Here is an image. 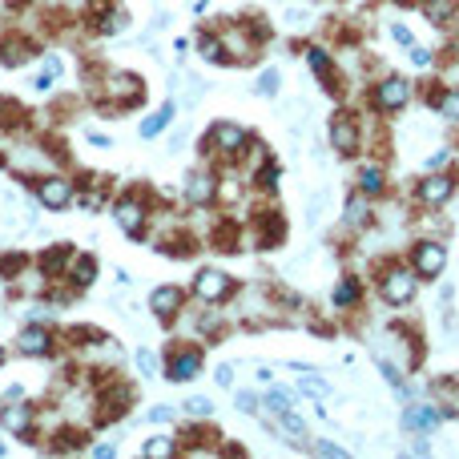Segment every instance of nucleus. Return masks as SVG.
<instances>
[{
    "mask_svg": "<svg viewBox=\"0 0 459 459\" xmlns=\"http://www.w3.org/2000/svg\"><path fill=\"white\" fill-rule=\"evenodd\" d=\"M443 262H447V254H443V246H435V242H423V246L415 250V266H419L423 278H439Z\"/></svg>",
    "mask_w": 459,
    "mask_h": 459,
    "instance_id": "obj_1",
    "label": "nucleus"
},
{
    "mask_svg": "<svg viewBox=\"0 0 459 459\" xmlns=\"http://www.w3.org/2000/svg\"><path fill=\"white\" fill-rule=\"evenodd\" d=\"M411 295H415V278H411L407 270H391V274H387V282H383V298L399 306V302H407Z\"/></svg>",
    "mask_w": 459,
    "mask_h": 459,
    "instance_id": "obj_2",
    "label": "nucleus"
},
{
    "mask_svg": "<svg viewBox=\"0 0 459 459\" xmlns=\"http://www.w3.org/2000/svg\"><path fill=\"white\" fill-rule=\"evenodd\" d=\"M407 81H383L375 89V105L379 109H399V105H407Z\"/></svg>",
    "mask_w": 459,
    "mask_h": 459,
    "instance_id": "obj_3",
    "label": "nucleus"
},
{
    "mask_svg": "<svg viewBox=\"0 0 459 459\" xmlns=\"http://www.w3.org/2000/svg\"><path fill=\"white\" fill-rule=\"evenodd\" d=\"M197 295L202 298H226L230 295V278L222 270H206V274H197Z\"/></svg>",
    "mask_w": 459,
    "mask_h": 459,
    "instance_id": "obj_4",
    "label": "nucleus"
},
{
    "mask_svg": "<svg viewBox=\"0 0 459 459\" xmlns=\"http://www.w3.org/2000/svg\"><path fill=\"white\" fill-rule=\"evenodd\" d=\"M69 197H73V190H69V181H61V178H49V181H41V202H45V206H52V210H61V206H69Z\"/></svg>",
    "mask_w": 459,
    "mask_h": 459,
    "instance_id": "obj_5",
    "label": "nucleus"
},
{
    "mask_svg": "<svg viewBox=\"0 0 459 459\" xmlns=\"http://www.w3.org/2000/svg\"><path fill=\"white\" fill-rule=\"evenodd\" d=\"M149 302H153V311L165 318V314H174V311L181 306V290H178V286H162V290H153V298H149Z\"/></svg>",
    "mask_w": 459,
    "mask_h": 459,
    "instance_id": "obj_6",
    "label": "nucleus"
},
{
    "mask_svg": "<svg viewBox=\"0 0 459 459\" xmlns=\"http://www.w3.org/2000/svg\"><path fill=\"white\" fill-rule=\"evenodd\" d=\"M213 141L226 149V153H238V149L246 146V133L238 129V125H218V129H213Z\"/></svg>",
    "mask_w": 459,
    "mask_h": 459,
    "instance_id": "obj_7",
    "label": "nucleus"
},
{
    "mask_svg": "<svg viewBox=\"0 0 459 459\" xmlns=\"http://www.w3.org/2000/svg\"><path fill=\"white\" fill-rule=\"evenodd\" d=\"M197 367H202V355H197V351H185V355H178V359H174V371H169V379H174V383H181V379H194Z\"/></svg>",
    "mask_w": 459,
    "mask_h": 459,
    "instance_id": "obj_8",
    "label": "nucleus"
},
{
    "mask_svg": "<svg viewBox=\"0 0 459 459\" xmlns=\"http://www.w3.org/2000/svg\"><path fill=\"white\" fill-rule=\"evenodd\" d=\"M117 222H121L125 234H141V206L137 202H121L117 206Z\"/></svg>",
    "mask_w": 459,
    "mask_h": 459,
    "instance_id": "obj_9",
    "label": "nucleus"
},
{
    "mask_svg": "<svg viewBox=\"0 0 459 459\" xmlns=\"http://www.w3.org/2000/svg\"><path fill=\"white\" fill-rule=\"evenodd\" d=\"M330 141H334V149L351 153V149H355V125H351L346 117H339V121L330 125Z\"/></svg>",
    "mask_w": 459,
    "mask_h": 459,
    "instance_id": "obj_10",
    "label": "nucleus"
},
{
    "mask_svg": "<svg viewBox=\"0 0 459 459\" xmlns=\"http://www.w3.org/2000/svg\"><path fill=\"white\" fill-rule=\"evenodd\" d=\"M20 351H24V355H45V351H49V334L41 327H29L20 334Z\"/></svg>",
    "mask_w": 459,
    "mask_h": 459,
    "instance_id": "obj_11",
    "label": "nucleus"
},
{
    "mask_svg": "<svg viewBox=\"0 0 459 459\" xmlns=\"http://www.w3.org/2000/svg\"><path fill=\"white\" fill-rule=\"evenodd\" d=\"M0 423L8 427V431H24L29 427V407H4L0 411Z\"/></svg>",
    "mask_w": 459,
    "mask_h": 459,
    "instance_id": "obj_12",
    "label": "nucleus"
},
{
    "mask_svg": "<svg viewBox=\"0 0 459 459\" xmlns=\"http://www.w3.org/2000/svg\"><path fill=\"white\" fill-rule=\"evenodd\" d=\"M274 415H278V423L286 427L295 439H306V423H302V419L295 415V407H282V411H274Z\"/></svg>",
    "mask_w": 459,
    "mask_h": 459,
    "instance_id": "obj_13",
    "label": "nucleus"
},
{
    "mask_svg": "<svg viewBox=\"0 0 459 459\" xmlns=\"http://www.w3.org/2000/svg\"><path fill=\"white\" fill-rule=\"evenodd\" d=\"M435 419H439V411L435 407H411L407 415H403V423L407 427H431Z\"/></svg>",
    "mask_w": 459,
    "mask_h": 459,
    "instance_id": "obj_14",
    "label": "nucleus"
},
{
    "mask_svg": "<svg viewBox=\"0 0 459 459\" xmlns=\"http://www.w3.org/2000/svg\"><path fill=\"white\" fill-rule=\"evenodd\" d=\"M169 117H174V105H165L157 117H146V121H141V137H153V133H162L165 125H169Z\"/></svg>",
    "mask_w": 459,
    "mask_h": 459,
    "instance_id": "obj_15",
    "label": "nucleus"
},
{
    "mask_svg": "<svg viewBox=\"0 0 459 459\" xmlns=\"http://www.w3.org/2000/svg\"><path fill=\"white\" fill-rule=\"evenodd\" d=\"M423 197L427 202H443V197H451V181L447 178H431L423 185Z\"/></svg>",
    "mask_w": 459,
    "mask_h": 459,
    "instance_id": "obj_16",
    "label": "nucleus"
},
{
    "mask_svg": "<svg viewBox=\"0 0 459 459\" xmlns=\"http://www.w3.org/2000/svg\"><path fill=\"white\" fill-rule=\"evenodd\" d=\"M210 194H213V181H210V178H202V174H197V178H190V190H185V197H190V202H206Z\"/></svg>",
    "mask_w": 459,
    "mask_h": 459,
    "instance_id": "obj_17",
    "label": "nucleus"
},
{
    "mask_svg": "<svg viewBox=\"0 0 459 459\" xmlns=\"http://www.w3.org/2000/svg\"><path fill=\"white\" fill-rule=\"evenodd\" d=\"M181 411H185V415H194V419H206V415H213V403H210V399H185Z\"/></svg>",
    "mask_w": 459,
    "mask_h": 459,
    "instance_id": "obj_18",
    "label": "nucleus"
},
{
    "mask_svg": "<svg viewBox=\"0 0 459 459\" xmlns=\"http://www.w3.org/2000/svg\"><path fill=\"white\" fill-rule=\"evenodd\" d=\"M359 185H362V194H375L379 185H383V174H379L375 165H367V169L359 174Z\"/></svg>",
    "mask_w": 459,
    "mask_h": 459,
    "instance_id": "obj_19",
    "label": "nucleus"
},
{
    "mask_svg": "<svg viewBox=\"0 0 459 459\" xmlns=\"http://www.w3.org/2000/svg\"><path fill=\"white\" fill-rule=\"evenodd\" d=\"M439 113L451 117V121H459V89H451V93H443L439 97Z\"/></svg>",
    "mask_w": 459,
    "mask_h": 459,
    "instance_id": "obj_20",
    "label": "nucleus"
},
{
    "mask_svg": "<svg viewBox=\"0 0 459 459\" xmlns=\"http://www.w3.org/2000/svg\"><path fill=\"white\" fill-rule=\"evenodd\" d=\"M355 298H359V282H339V286H334V302H339V306L355 302Z\"/></svg>",
    "mask_w": 459,
    "mask_h": 459,
    "instance_id": "obj_21",
    "label": "nucleus"
},
{
    "mask_svg": "<svg viewBox=\"0 0 459 459\" xmlns=\"http://www.w3.org/2000/svg\"><path fill=\"white\" fill-rule=\"evenodd\" d=\"M451 8H456L451 0H427V17L435 20V24H439L443 17H451Z\"/></svg>",
    "mask_w": 459,
    "mask_h": 459,
    "instance_id": "obj_22",
    "label": "nucleus"
},
{
    "mask_svg": "<svg viewBox=\"0 0 459 459\" xmlns=\"http://www.w3.org/2000/svg\"><path fill=\"white\" fill-rule=\"evenodd\" d=\"M298 387H302L306 395H318V399H323V395H330V387L323 383V379H314V375H302V379H298Z\"/></svg>",
    "mask_w": 459,
    "mask_h": 459,
    "instance_id": "obj_23",
    "label": "nucleus"
},
{
    "mask_svg": "<svg viewBox=\"0 0 459 459\" xmlns=\"http://www.w3.org/2000/svg\"><path fill=\"white\" fill-rule=\"evenodd\" d=\"M141 451H146V456H174V443L169 439H149Z\"/></svg>",
    "mask_w": 459,
    "mask_h": 459,
    "instance_id": "obj_24",
    "label": "nucleus"
},
{
    "mask_svg": "<svg viewBox=\"0 0 459 459\" xmlns=\"http://www.w3.org/2000/svg\"><path fill=\"white\" fill-rule=\"evenodd\" d=\"M202 52H206V61H222V41H202Z\"/></svg>",
    "mask_w": 459,
    "mask_h": 459,
    "instance_id": "obj_25",
    "label": "nucleus"
},
{
    "mask_svg": "<svg viewBox=\"0 0 459 459\" xmlns=\"http://www.w3.org/2000/svg\"><path fill=\"white\" fill-rule=\"evenodd\" d=\"M137 367H141L146 375H153V371H157V359H153L149 351H137Z\"/></svg>",
    "mask_w": 459,
    "mask_h": 459,
    "instance_id": "obj_26",
    "label": "nucleus"
},
{
    "mask_svg": "<svg viewBox=\"0 0 459 459\" xmlns=\"http://www.w3.org/2000/svg\"><path fill=\"white\" fill-rule=\"evenodd\" d=\"M306 61H311V69H314V73H327V69H330V61H327V52H318V49H314V52H311V57H306Z\"/></svg>",
    "mask_w": 459,
    "mask_h": 459,
    "instance_id": "obj_27",
    "label": "nucleus"
},
{
    "mask_svg": "<svg viewBox=\"0 0 459 459\" xmlns=\"http://www.w3.org/2000/svg\"><path fill=\"white\" fill-rule=\"evenodd\" d=\"M274 89H278V73L270 69V73H266V77H262V85H258V93H266V97H270Z\"/></svg>",
    "mask_w": 459,
    "mask_h": 459,
    "instance_id": "obj_28",
    "label": "nucleus"
},
{
    "mask_svg": "<svg viewBox=\"0 0 459 459\" xmlns=\"http://www.w3.org/2000/svg\"><path fill=\"white\" fill-rule=\"evenodd\" d=\"M238 407H242V411H250V415H254V411H258V399H254V395H250V391H242V395H238Z\"/></svg>",
    "mask_w": 459,
    "mask_h": 459,
    "instance_id": "obj_29",
    "label": "nucleus"
},
{
    "mask_svg": "<svg viewBox=\"0 0 459 459\" xmlns=\"http://www.w3.org/2000/svg\"><path fill=\"white\" fill-rule=\"evenodd\" d=\"M77 282H93V262H89V258L77 266Z\"/></svg>",
    "mask_w": 459,
    "mask_h": 459,
    "instance_id": "obj_30",
    "label": "nucleus"
},
{
    "mask_svg": "<svg viewBox=\"0 0 459 459\" xmlns=\"http://www.w3.org/2000/svg\"><path fill=\"white\" fill-rule=\"evenodd\" d=\"M121 29H125V17H121V13L105 20V33H121Z\"/></svg>",
    "mask_w": 459,
    "mask_h": 459,
    "instance_id": "obj_31",
    "label": "nucleus"
},
{
    "mask_svg": "<svg viewBox=\"0 0 459 459\" xmlns=\"http://www.w3.org/2000/svg\"><path fill=\"white\" fill-rule=\"evenodd\" d=\"M218 383H222V387H234V367H218Z\"/></svg>",
    "mask_w": 459,
    "mask_h": 459,
    "instance_id": "obj_32",
    "label": "nucleus"
},
{
    "mask_svg": "<svg viewBox=\"0 0 459 459\" xmlns=\"http://www.w3.org/2000/svg\"><path fill=\"white\" fill-rule=\"evenodd\" d=\"M411 61H415L419 69H427V65H431V52H427V49H415V52H411Z\"/></svg>",
    "mask_w": 459,
    "mask_h": 459,
    "instance_id": "obj_33",
    "label": "nucleus"
},
{
    "mask_svg": "<svg viewBox=\"0 0 459 459\" xmlns=\"http://www.w3.org/2000/svg\"><path fill=\"white\" fill-rule=\"evenodd\" d=\"M318 456H343V447H330V443H314Z\"/></svg>",
    "mask_w": 459,
    "mask_h": 459,
    "instance_id": "obj_34",
    "label": "nucleus"
},
{
    "mask_svg": "<svg viewBox=\"0 0 459 459\" xmlns=\"http://www.w3.org/2000/svg\"><path fill=\"white\" fill-rule=\"evenodd\" d=\"M153 419H157V423H169V419H174V411H169V407H153Z\"/></svg>",
    "mask_w": 459,
    "mask_h": 459,
    "instance_id": "obj_35",
    "label": "nucleus"
},
{
    "mask_svg": "<svg viewBox=\"0 0 459 459\" xmlns=\"http://www.w3.org/2000/svg\"><path fill=\"white\" fill-rule=\"evenodd\" d=\"M286 20H290V29H302V24H306V17H302V13H286Z\"/></svg>",
    "mask_w": 459,
    "mask_h": 459,
    "instance_id": "obj_36",
    "label": "nucleus"
},
{
    "mask_svg": "<svg viewBox=\"0 0 459 459\" xmlns=\"http://www.w3.org/2000/svg\"><path fill=\"white\" fill-rule=\"evenodd\" d=\"M351 218H355V222H362V202H359V197L351 202Z\"/></svg>",
    "mask_w": 459,
    "mask_h": 459,
    "instance_id": "obj_37",
    "label": "nucleus"
},
{
    "mask_svg": "<svg viewBox=\"0 0 459 459\" xmlns=\"http://www.w3.org/2000/svg\"><path fill=\"white\" fill-rule=\"evenodd\" d=\"M0 456H4V439H0Z\"/></svg>",
    "mask_w": 459,
    "mask_h": 459,
    "instance_id": "obj_38",
    "label": "nucleus"
},
{
    "mask_svg": "<svg viewBox=\"0 0 459 459\" xmlns=\"http://www.w3.org/2000/svg\"><path fill=\"white\" fill-rule=\"evenodd\" d=\"M0 362H4V351H0Z\"/></svg>",
    "mask_w": 459,
    "mask_h": 459,
    "instance_id": "obj_39",
    "label": "nucleus"
}]
</instances>
